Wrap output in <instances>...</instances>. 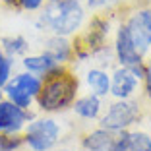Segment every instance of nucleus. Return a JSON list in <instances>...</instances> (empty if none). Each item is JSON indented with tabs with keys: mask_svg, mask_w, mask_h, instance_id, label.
Returning a JSON list of instances; mask_svg holds the SVG:
<instances>
[{
	"mask_svg": "<svg viewBox=\"0 0 151 151\" xmlns=\"http://www.w3.org/2000/svg\"><path fill=\"white\" fill-rule=\"evenodd\" d=\"M78 89H80V80L72 70V64H58L54 70L43 76V85L39 95L35 97V103L39 111L49 114L64 112L72 109V105L76 103Z\"/></svg>",
	"mask_w": 151,
	"mask_h": 151,
	"instance_id": "obj_1",
	"label": "nucleus"
},
{
	"mask_svg": "<svg viewBox=\"0 0 151 151\" xmlns=\"http://www.w3.org/2000/svg\"><path fill=\"white\" fill-rule=\"evenodd\" d=\"M85 12L80 0H58V2H47L41 8L37 27L49 29L52 35L70 37L81 29Z\"/></svg>",
	"mask_w": 151,
	"mask_h": 151,
	"instance_id": "obj_2",
	"label": "nucleus"
},
{
	"mask_svg": "<svg viewBox=\"0 0 151 151\" xmlns=\"http://www.w3.org/2000/svg\"><path fill=\"white\" fill-rule=\"evenodd\" d=\"M143 118V107L138 99H116L111 103L105 114L99 116V126L111 132L130 130L134 124L142 122Z\"/></svg>",
	"mask_w": 151,
	"mask_h": 151,
	"instance_id": "obj_3",
	"label": "nucleus"
},
{
	"mask_svg": "<svg viewBox=\"0 0 151 151\" xmlns=\"http://www.w3.org/2000/svg\"><path fill=\"white\" fill-rule=\"evenodd\" d=\"M60 124L54 118H33L23 128L25 147L31 151H50L60 142Z\"/></svg>",
	"mask_w": 151,
	"mask_h": 151,
	"instance_id": "obj_4",
	"label": "nucleus"
},
{
	"mask_svg": "<svg viewBox=\"0 0 151 151\" xmlns=\"http://www.w3.org/2000/svg\"><path fill=\"white\" fill-rule=\"evenodd\" d=\"M112 50H114L116 62L124 68H132V66H138V64L143 62V56L136 50V47L132 43V37H130V31L124 22H120L118 27H116Z\"/></svg>",
	"mask_w": 151,
	"mask_h": 151,
	"instance_id": "obj_5",
	"label": "nucleus"
},
{
	"mask_svg": "<svg viewBox=\"0 0 151 151\" xmlns=\"http://www.w3.org/2000/svg\"><path fill=\"white\" fill-rule=\"evenodd\" d=\"M33 118H35V114L31 111H23L8 99L0 101V132L2 134L23 132V128Z\"/></svg>",
	"mask_w": 151,
	"mask_h": 151,
	"instance_id": "obj_6",
	"label": "nucleus"
},
{
	"mask_svg": "<svg viewBox=\"0 0 151 151\" xmlns=\"http://www.w3.org/2000/svg\"><path fill=\"white\" fill-rule=\"evenodd\" d=\"M142 81L132 74L130 68L118 66L111 76V93L116 99H132L138 93V87Z\"/></svg>",
	"mask_w": 151,
	"mask_h": 151,
	"instance_id": "obj_7",
	"label": "nucleus"
},
{
	"mask_svg": "<svg viewBox=\"0 0 151 151\" xmlns=\"http://www.w3.org/2000/svg\"><path fill=\"white\" fill-rule=\"evenodd\" d=\"M112 139H114V132L105 130L101 126L80 134V143L85 151H111Z\"/></svg>",
	"mask_w": 151,
	"mask_h": 151,
	"instance_id": "obj_8",
	"label": "nucleus"
},
{
	"mask_svg": "<svg viewBox=\"0 0 151 151\" xmlns=\"http://www.w3.org/2000/svg\"><path fill=\"white\" fill-rule=\"evenodd\" d=\"M128 12H130V4L126 6V10H124V14H122V19H120V22L126 23V27H128V31H130V37H132V43H134V47H136V50L145 58V54L149 52V49H151V31H147L145 27H142Z\"/></svg>",
	"mask_w": 151,
	"mask_h": 151,
	"instance_id": "obj_9",
	"label": "nucleus"
},
{
	"mask_svg": "<svg viewBox=\"0 0 151 151\" xmlns=\"http://www.w3.org/2000/svg\"><path fill=\"white\" fill-rule=\"evenodd\" d=\"M45 52H49L50 56L56 60L58 64H74V47L72 41H68V37H60V35H52L45 41Z\"/></svg>",
	"mask_w": 151,
	"mask_h": 151,
	"instance_id": "obj_10",
	"label": "nucleus"
},
{
	"mask_svg": "<svg viewBox=\"0 0 151 151\" xmlns=\"http://www.w3.org/2000/svg\"><path fill=\"white\" fill-rule=\"evenodd\" d=\"M72 109H74L76 114L83 120H99L101 111H103V101H101V97L89 93V95H83V97L76 99Z\"/></svg>",
	"mask_w": 151,
	"mask_h": 151,
	"instance_id": "obj_11",
	"label": "nucleus"
},
{
	"mask_svg": "<svg viewBox=\"0 0 151 151\" xmlns=\"http://www.w3.org/2000/svg\"><path fill=\"white\" fill-rule=\"evenodd\" d=\"M23 68H25V72H31V74L39 76V78H43V76H47L50 70H54V68L58 66V62L54 60L52 56H50L49 52H41V54H33V56H23L22 60Z\"/></svg>",
	"mask_w": 151,
	"mask_h": 151,
	"instance_id": "obj_12",
	"label": "nucleus"
},
{
	"mask_svg": "<svg viewBox=\"0 0 151 151\" xmlns=\"http://www.w3.org/2000/svg\"><path fill=\"white\" fill-rule=\"evenodd\" d=\"M85 80H87V85L91 89V93L97 95V97L103 99L111 93V76L103 68H91L87 72V76H85Z\"/></svg>",
	"mask_w": 151,
	"mask_h": 151,
	"instance_id": "obj_13",
	"label": "nucleus"
},
{
	"mask_svg": "<svg viewBox=\"0 0 151 151\" xmlns=\"http://www.w3.org/2000/svg\"><path fill=\"white\" fill-rule=\"evenodd\" d=\"M0 47L10 58H16V56H23L27 52L29 43L23 35H4L0 37Z\"/></svg>",
	"mask_w": 151,
	"mask_h": 151,
	"instance_id": "obj_14",
	"label": "nucleus"
},
{
	"mask_svg": "<svg viewBox=\"0 0 151 151\" xmlns=\"http://www.w3.org/2000/svg\"><path fill=\"white\" fill-rule=\"evenodd\" d=\"M2 89H4V95H6L8 101H12L14 105H18V107L23 109V111H31L33 103H35V97H31L27 91H23V89L18 87V85H14L12 81H8Z\"/></svg>",
	"mask_w": 151,
	"mask_h": 151,
	"instance_id": "obj_15",
	"label": "nucleus"
},
{
	"mask_svg": "<svg viewBox=\"0 0 151 151\" xmlns=\"http://www.w3.org/2000/svg\"><path fill=\"white\" fill-rule=\"evenodd\" d=\"M10 81H12L14 85L22 87L23 91H27L31 97H37V95H39L41 85H43V78L31 74V72H22V74H16Z\"/></svg>",
	"mask_w": 151,
	"mask_h": 151,
	"instance_id": "obj_16",
	"label": "nucleus"
},
{
	"mask_svg": "<svg viewBox=\"0 0 151 151\" xmlns=\"http://www.w3.org/2000/svg\"><path fill=\"white\" fill-rule=\"evenodd\" d=\"M128 151H151V136L142 130H130Z\"/></svg>",
	"mask_w": 151,
	"mask_h": 151,
	"instance_id": "obj_17",
	"label": "nucleus"
},
{
	"mask_svg": "<svg viewBox=\"0 0 151 151\" xmlns=\"http://www.w3.org/2000/svg\"><path fill=\"white\" fill-rule=\"evenodd\" d=\"M0 143H2V151H19L22 147H25V136H23V132L16 134L0 132Z\"/></svg>",
	"mask_w": 151,
	"mask_h": 151,
	"instance_id": "obj_18",
	"label": "nucleus"
},
{
	"mask_svg": "<svg viewBox=\"0 0 151 151\" xmlns=\"http://www.w3.org/2000/svg\"><path fill=\"white\" fill-rule=\"evenodd\" d=\"M87 8L93 12H120L124 8L122 0H87Z\"/></svg>",
	"mask_w": 151,
	"mask_h": 151,
	"instance_id": "obj_19",
	"label": "nucleus"
},
{
	"mask_svg": "<svg viewBox=\"0 0 151 151\" xmlns=\"http://www.w3.org/2000/svg\"><path fill=\"white\" fill-rule=\"evenodd\" d=\"M12 68H14V58H10L0 47V87H4L12 80Z\"/></svg>",
	"mask_w": 151,
	"mask_h": 151,
	"instance_id": "obj_20",
	"label": "nucleus"
},
{
	"mask_svg": "<svg viewBox=\"0 0 151 151\" xmlns=\"http://www.w3.org/2000/svg\"><path fill=\"white\" fill-rule=\"evenodd\" d=\"M128 14L142 27H145L147 31H151V6H138V8H132V6H130Z\"/></svg>",
	"mask_w": 151,
	"mask_h": 151,
	"instance_id": "obj_21",
	"label": "nucleus"
},
{
	"mask_svg": "<svg viewBox=\"0 0 151 151\" xmlns=\"http://www.w3.org/2000/svg\"><path fill=\"white\" fill-rule=\"evenodd\" d=\"M128 145H130V130L114 132V139H112V149L111 151H128Z\"/></svg>",
	"mask_w": 151,
	"mask_h": 151,
	"instance_id": "obj_22",
	"label": "nucleus"
},
{
	"mask_svg": "<svg viewBox=\"0 0 151 151\" xmlns=\"http://www.w3.org/2000/svg\"><path fill=\"white\" fill-rule=\"evenodd\" d=\"M47 4V0H19V8L23 12H37Z\"/></svg>",
	"mask_w": 151,
	"mask_h": 151,
	"instance_id": "obj_23",
	"label": "nucleus"
},
{
	"mask_svg": "<svg viewBox=\"0 0 151 151\" xmlns=\"http://www.w3.org/2000/svg\"><path fill=\"white\" fill-rule=\"evenodd\" d=\"M147 64V72H145V78H143V95H145V99L151 103V58L149 60H145Z\"/></svg>",
	"mask_w": 151,
	"mask_h": 151,
	"instance_id": "obj_24",
	"label": "nucleus"
},
{
	"mask_svg": "<svg viewBox=\"0 0 151 151\" xmlns=\"http://www.w3.org/2000/svg\"><path fill=\"white\" fill-rule=\"evenodd\" d=\"M0 4L4 6V8L16 10V12H22V8H19V0H0Z\"/></svg>",
	"mask_w": 151,
	"mask_h": 151,
	"instance_id": "obj_25",
	"label": "nucleus"
},
{
	"mask_svg": "<svg viewBox=\"0 0 151 151\" xmlns=\"http://www.w3.org/2000/svg\"><path fill=\"white\" fill-rule=\"evenodd\" d=\"M2 99H4V89L0 87V101H2Z\"/></svg>",
	"mask_w": 151,
	"mask_h": 151,
	"instance_id": "obj_26",
	"label": "nucleus"
},
{
	"mask_svg": "<svg viewBox=\"0 0 151 151\" xmlns=\"http://www.w3.org/2000/svg\"><path fill=\"white\" fill-rule=\"evenodd\" d=\"M47 2H58V0H47Z\"/></svg>",
	"mask_w": 151,
	"mask_h": 151,
	"instance_id": "obj_27",
	"label": "nucleus"
},
{
	"mask_svg": "<svg viewBox=\"0 0 151 151\" xmlns=\"http://www.w3.org/2000/svg\"><path fill=\"white\" fill-rule=\"evenodd\" d=\"M58 151H70V149H58Z\"/></svg>",
	"mask_w": 151,
	"mask_h": 151,
	"instance_id": "obj_28",
	"label": "nucleus"
},
{
	"mask_svg": "<svg viewBox=\"0 0 151 151\" xmlns=\"http://www.w3.org/2000/svg\"><path fill=\"white\" fill-rule=\"evenodd\" d=\"M0 151H2V143H0Z\"/></svg>",
	"mask_w": 151,
	"mask_h": 151,
	"instance_id": "obj_29",
	"label": "nucleus"
}]
</instances>
